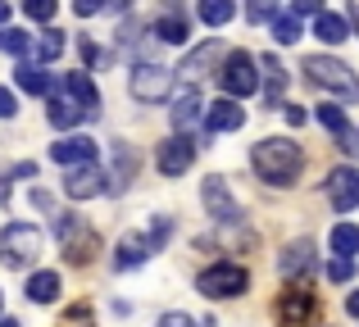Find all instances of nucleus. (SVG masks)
Segmentation results:
<instances>
[{"instance_id": "f257e3e1", "label": "nucleus", "mask_w": 359, "mask_h": 327, "mask_svg": "<svg viewBox=\"0 0 359 327\" xmlns=\"http://www.w3.org/2000/svg\"><path fill=\"white\" fill-rule=\"evenodd\" d=\"M250 168L269 186H291L300 177V168H305V155H300V146L287 141V137H264L250 151Z\"/></svg>"}, {"instance_id": "f03ea898", "label": "nucleus", "mask_w": 359, "mask_h": 327, "mask_svg": "<svg viewBox=\"0 0 359 327\" xmlns=\"http://www.w3.org/2000/svg\"><path fill=\"white\" fill-rule=\"evenodd\" d=\"M305 78L314 82L318 91H327V96H341V100H351L359 96V78L351 73V64H341V60H327V55H309L305 64Z\"/></svg>"}, {"instance_id": "7ed1b4c3", "label": "nucleus", "mask_w": 359, "mask_h": 327, "mask_svg": "<svg viewBox=\"0 0 359 327\" xmlns=\"http://www.w3.org/2000/svg\"><path fill=\"white\" fill-rule=\"evenodd\" d=\"M168 232H173V223L168 218H155V232H128V237L118 241V250H114V264L118 268H137V264H146L150 255H159V246L168 241Z\"/></svg>"}, {"instance_id": "20e7f679", "label": "nucleus", "mask_w": 359, "mask_h": 327, "mask_svg": "<svg viewBox=\"0 0 359 327\" xmlns=\"http://www.w3.org/2000/svg\"><path fill=\"white\" fill-rule=\"evenodd\" d=\"M36 255H41V232H36L32 223H9V228L0 232V259H5L9 268L36 264Z\"/></svg>"}, {"instance_id": "39448f33", "label": "nucleus", "mask_w": 359, "mask_h": 327, "mask_svg": "<svg viewBox=\"0 0 359 327\" xmlns=\"http://www.w3.org/2000/svg\"><path fill=\"white\" fill-rule=\"evenodd\" d=\"M245 286H250V273H245L241 264H214V268H205V273L196 277V291H201L205 300H232V295H241Z\"/></svg>"}, {"instance_id": "423d86ee", "label": "nucleus", "mask_w": 359, "mask_h": 327, "mask_svg": "<svg viewBox=\"0 0 359 327\" xmlns=\"http://www.w3.org/2000/svg\"><path fill=\"white\" fill-rule=\"evenodd\" d=\"M128 87H132V96L146 100V105L168 100V96H173V69H164V64H137Z\"/></svg>"}, {"instance_id": "0eeeda50", "label": "nucleus", "mask_w": 359, "mask_h": 327, "mask_svg": "<svg viewBox=\"0 0 359 327\" xmlns=\"http://www.w3.org/2000/svg\"><path fill=\"white\" fill-rule=\"evenodd\" d=\"M223 91H228L232 100H241V96H255L259 91V73H255V60L245 50H232L228 55V64H223Z\"/></svg>"}, {"instance_id": "6e6552de", "label": "nucleus", "mask_w": 359, "mask_h": 327, "mask_svg": "<svg viewBox=\"0 0 359 327\" xmlns=\"http://www.w3.org/2000/svg\"><path fill=\"white\" fill-rule=\"evenodd\" d=\"M201 200H205V209H210L214 223H228V228H232V223H241V204L232 200L228 177H219V173L205 177V182H201Z\"/></svg>"}, {"instance_id": "1a4fd4ad", "label": "nucleus", "mask_w": 359, "mask_h": 327, "mask_svg": "<svg viewBox=\"0 0 359 327\" xmlns=\"http://www.w3.org/2000/svg\"><path fill=\"white\" fill-rule=\"evenodd\" d=\"M155 164H159L164 177H182L187 168L196 164V141H191V137H168V141H159Z\"/></svg>"}, {"instance_id": "9d476101", "label": "nucleus", "mask_w": 359, "mask_h": 327, "mask_svg": "<svg viewBox=\"0 0 359 327\" xmlns=\"http://www.w3.org/2000/svg\"><path fill=\"white\" fill-rule=\"evenodd\" d=\"M105 182H109V173H100L96 164H78L64 173V195L69 200H91V195L105 191Z\"/></svg>"}, {"instance_id": "9b49d317", "label": "nucleus", "mask_w": 359, "mask_h": 327, "mask_svg": "<svg viewBox=\"0 0 359 327\" xmlns=\"http://www.w3.org/2000/svg\"><path fill=\"white\" fill-rule=\"evenodd\" d=\"M327 200H332L337 214H351L359 204V173L355 168H332L327 173Z\"/></svg>"}, {"instance_id": "f8f14e48", "label": "nucleus", "mask_w": 359, "mask_h": 327, "mask_svg": "<svg viewBox=\"0 0 359 327\" xmlns=\"http://www.w3.org/2000/svg\"><path fill=\"white\" fill-rule=\"evenodd\" d=\"M278 314L287 319V327H305V323H314V314H318L314 291H309V286H291V291L278 300Z\"/></svg>"}, {"instance_id": "ddd939ff", "label": "nucleus", "mask_w": 359, "mask_h": 327, "mask_svg": "<svg viewBox=\"0 0 359 327\" xmlns=\"http://www.w3.org/2000/svg\"><path fill=\"white\" fill-rule=\"evenodd\" d=\"M50 160H55V164H64V168L96 164V141H91V137H82V132H73V137H64V141H55V146H50Z\"/></svg>"}, {"instance_id": "4468645a", "label": "nucleus", "mask_w": 359, "mask_h": 327, "mask_svg": "<svg viewBox=\"0 0 359 327\" xmlns=\"http://www.w3.org/2000/svg\"><path fill=\"white\" fill-rule=\"evenodd\" d=\"M64 100H73L87 118L100 109V96H96V87H91L87 73H69V78H64Z\"/></svg>"}, {"instance_id": "2eb2a0df", "label": "nucleus", "mask_w": 359, "mask_h": 327, "mask_svg": "<svg viewBox=\"0 0 359 327\" xmlns=\"http://www.w3.org/2000/svg\"><path fill=\"white\" fill-rule=\"evenodd\" d=\"M205 123H210V132H237V127L245 123V109L232 96H223V100H214V105H210Z\"/></svg>"}, {"instance_id": "dca6fc26", "label": "nucleus", "mask_w": 359, "mask_h": 327, "mask_svg": "<svg viewBox=\"0 0 359 327\" xmlns=\"http://www.w3.org/2000/svg\"><path fill=\"white\" fill-rule=\"evenodd\" d=\"M150 32H155L159 41H168V46H182L187 36H191V23H187V14H177V9H168L164 18H155V23H150Z\"/></svg>"}, {"instance_id": "f3484780", "label": "nucleus", "mask_w": 359, "mask_h": 327, "mask_svg": "<svg viewBox=\"0 0 359 327\" xmlns=\"http://www.w3.org/2000/svg\"><path fill=\"white\" fill-rule=\"evenodd\" d=\"M168 118H173V127L187 137V127H196V118H201V91H191L187 87L182 96L173 100V109H168Z\"/></svg>"}, {"instance_id": "a211bd4d", "label": "nucleus", "mask_w": 359, "mask_h": 327, "mask_svg": "<svg viewBox=\"0 0 359 327\" xmlns=\"http://www.w3.org/2000/svg\"><path fill=\"white\" fill-rule=\"evenodd\" d=\"M309 264H314V246H309V241H291V246L282 250V259H278L282 277H300Z\"/></svg>"}, {"instance_id": "6ab92c4d", "label": "nucleus", "mask_w": 359, "mask_h": 327, "mask_svg": "<svg viewBox=\"0 0 359 327\" xmlns=\"http://www.w3.org/2000/svg\"><path fill=\"white\" fill-rule=\"evenodd\" d=\"M219 50H223L219 41H205V46H196V50L182 60V69H177V73H187V78H205V73H210L214 64H219Z\"/></svg>"}, {"instance_id": "aec40b11", "label": "nucleus", "mask_w": 359, "mask_h": 327, "mask_svg": "<svg viewBox=\"0 0 359 327\" xmlns=\"http://www.w3.org/2000/svg\"><path fill=\"white\" fill-rule=\"evenodd\" d=\"M55 295H60V273L41 268V273L27 277V300L32 305H55Z\"/></svg>"}, {"instance_id": "412c9836", "label": "nucleus", "mask_w": 359, "mask_h": 327, "mask_svg": "<svg viewBox=\"0 0 359 327\" xmlns=\"http://www.w3.org/2000/svg\"><path fill=\"white\" fill-rule=\"evenodd\" d=\"M314 36H318L323 46H341L346 36H351V23H346L341 14H327V9H323V14L314 18Z\"/></svg>"}, {"instance_id": "4be33fe9", "label": "nucleus", "mask_w": 359, "mask_h": 327, "mask_svg": "<svg viewBox=\"0 0 359 327\" xmlns=\"http://www.w3.org/2000/svg\"><path fill=\"white\" fill-rule=\"evenodd\" d=\"M14 82H18V91H27V96H50V78L41 73V64H18L14 69Z\"/></svg>"}, {"instance_id": "5701e85b", "label": "nucleus", "mask_w": 359, "mask_h": 327, "mask_svg": "<svg viewBox=\"0 0 359 327\" xmlns=\"http://www.w3.org/2000/svg\"><path fill=\"white\" fill-rule=\"evenodd\" d=\"M259 69H264V87H269V105L282 109V87H287V73L273 55H259Z\"/></svg>"}, {"instance_id": "b1692460", "label": "nucleus", "mask_w": 359, "mask_h": 327, "mask_svg": "<svg viewBox=\"0 0 359 327\" xmlns=\"http://www.w3.org/2000/svg\"><path fill=\"white\" fill-rule=\"evenodd\" d=\"M46 118H50L55 127H64V132H69V127H78L87 114H82L73 100H50V105H46Z\"/></svg>"}, {"instance_id": "393cba45", "label": "nucleus", "mask_w": 359, "mask_h": 327, "mask_svg": "<svg viewBox=\"0 0 359 327\" xmlns=\"http://www.w3.org/2000/svg\"><path fill=\"white\" fill-rule=\"evenodd\" d=\"M332 255H341V259L359 255V228L355 223H337L332 228Z\"/></svg>"}, {"instance_id": "a878e982", "label": "nucleus", "mask_w": 359, "mask_h": 327, "mask_svg": "<svg viewBox=\"0 0 359 327\" xmlns=\"http://www.w3.org/2000/svg\"><path fill=\"white\" fill-rule=\"evenodd\" d=\"M232 14H237V0H201V23L210 27L232 23Z\"/></svg>"}, {"instance_id": "bb28decb", "label": "nucleus", "mask_w": 359, "mask_h": 327, "mask_svg": "<svg viewBox=\"0 0 359 327\" xmlns=\"http://www.w3.org/2000/svg\"><path fill=\"white\" fill-rule=\"evenodd\" d=\"M32 46H36V64H50V60H60V55H64V32H60V27H46Z\"/></svg>"}, {"instance_id": "cd10ccee", "label": "nucleus", "mask_w": 359, "mask_h": 327, "mask_svg": "<svg viewBox=\"0 0 359 327\" xmlns=\"http://www.w3.org/2000/svg\"><path fill=\"white\" fill-rule=\"evenodd\" d=\"M114 155H118V173L109 177V191H123L128 177H132V168H137V155L128 151V141H114Z\"/></svg>"}, {"instance_id": "c85d7f7f", "label": "nucleus", "mask_w": 359, "mask_h": 327, "mask_svg": "<svg viewBox=\"0 0 359 327\" xmlns=\"http://www.w3.org/2000/svg\"><path fill=\"white\" fill-rule=\"evenodd\" d=\"M314 118H318V123L327 127V132H337V137H341V141H346V137H351V123H346V114H341V109H337V105H318V109H314Z\"/></svg>"}, {"instance_id": "c756f323", "label": "nucleus", "mask_w": 359, "mask_h": 327, "mask_svg": "<svg viewBox=\"0 0 359 327\" xmlns=\"http://www.w3.org/2000/svg\"><path fill=\"white\" fill-rule=\"evenodd\" d=\"M0 50L5 55H27L32 50V36H27L23 27H0Z\"/></svg>"}, {"instance_id": "7c9ffc66", "label": "nucleus", "mask_w": 359, "mask_h": 327, "mask_svg": "<svg viewBox=\"0 0 359 327\" xmlns=\"http://www.w3.org/2000/svg\"><path fill=\"white\" fill-rule=\"evenodd\" d=\"M273 36H278V46H296L300 41V18L296 14H278L273 18Z\"/></svg>"}, {"instance_id": "2f4dec72", "label": "nucleus", "mask_w": 359, "mask_h": 327, "mask_svg": "<svg viewBox=\"0 0 359 327\" xmlns=\"http://www.w3.org/2000/svg\"><path fill=\"white\" fill-rule=\"evenodd\" d=\"M91 255H96V237H91V232H82L78 246H64V259H69V264H87Z\"/></svg>"}, {"instance_id": "473e14b6", "label": "nucleus", "mask_w": 359, "mask_h": 327, "mask_svg": "<svg viewBox=\"0 0 359 327\" xmlns=\"http://www.w3.org/2000/svg\"><path fill=\"white\" fill-rule=\"evenodd\" d=\"M245 18L250 23H273L278 18V0H245Z\"/></svg>"}, {"instance_id": "72a5a7b5", "label": "nucleus", "mask_w": 359, "mask_h": 327, "mask_svg": "<svg viewBox=\"0 0 359 327\" xmlns=\"http://www.w3.org/2000/svg\"><path fill=\"white\" fill-rule=\"evenodd\" d=\"M23 14L32 18V23H50L55 18V0H23Z\"/></svg>"}, {"instance_id": "f704fd0d", "label": "nucleus", "mask_w": 359, "mask_h": 327, "mask_svg": "<svg viewBox=\"0 0 359 327\" xmlns=\"http://www.w3.org/2000/svg\"><path fill=\"white\" fill-rule=\"evenodd\" d=\"M327 277H332V282H351L355 264H351V259H332V264H327Z\"/></svg>"}, {"instance_id": "c9c22d12", "label": "nucleus", "mask_w": 359, "mask_h": 327, "mask_svg": "<svg viewBox=\"0 0 359 327\" xmlns=\"http://www.w3.org/2000/svg\"><path fill=\"white\" fill-rule=\"evenodd\" d=\"M64 327H91V309H87V305L69 309V314H64Z\"/></svg>"}, {"instance_id": "e433bc0d", "label": "nucleus", "mask_w": 359, "mask_h": 327, "mask_svg": "<svg viewBox=\"0 0 359 327\" xmlns=\"http://www.w3.org/2000/svg\"><path fill=\"white\" fill-rule=\"evenodd\" d=\"M291 14H296V18L300 14H314L318 18V14H323V0H291Z\"/></svg>"}, {"instance_id": "4c0bfd02", "label": "nucleus", "mask_w": 359, "mask_h": 327, "mask_svg": "<svg viewBox=\"0 0 359 327\" xmlns=\"http://www.w3.org/2000/svg\"><path fill=\"white\" fill-rule=\"evenodd\" d=\"M109 0H73V14H82V18H91V14H100Z\"/></svg>"}, {"instance_id": "58836bf2", "label": "nucleus", "mask_w": 359, "mask_h": 327, "mask_svg": "<svg viewBox=\"0 0 359 327\" xmlns=\"http://www.w3.org/2000/svg\"><path fill=\"white\" fill-rule=\"evenodd\" d=\"M18 114V100H14V91L9 87H0V118H14Z\"/></svg>"}, {"instance_id": "ea45409f", "label": "nucleus", "mask_w": 359, "mask_h": 327, "mask_svg": "<svg viewBox=\"0 0 359 327\" xmlns=\"http://www.w3.org/2000/svg\"><path fill=\"white\" fill-rule=\"evenodd\" d=\"M159 327H196V319H191V314H164Z\"/></svg>"}, {"instance_id": "a19ab883", "label": "nucleus", "mask_w": 359, "mask_h": 327, "mask_svg": "<svg viewBox=\"0 0 359 327\" xmlns=\"http://www.w3.org/2000/svg\"><path fill=\"white\" fill-rule=\"evenodd\" d=\"M282 114H287V123H291V127H300V123H305V118H309V114H305V109H300V105H282Z\"/></svg>"}, {"instance_id": "79ce46f5", "label": "nucleus", "mask_w": 359, "mask_h": 327, "mask_svg": "<svg viewBox=\"0 0 359 327\" xmlns=\"http://www.w3.org/2000/svg\"><path fill=\"white\" fill-rule=\"evenodd\" d=\"M346 309H351L355 319H359V291H351V300H346Z\"/></svg>"}, {"instance_id": "37998d69", "label": "nucleus", "mask_w": 359, "mask_h": 327, "mask_svg": "<svg viewBox=\"0 0 359 327\" xmlns=\"http://www.w3.org/2000/svg\"><path fill=\"white\" fill-rule=\"evenodd\" d=\"M5 18H9V0H0V27H5Z\"/></svg>"}, {"instance_id": "c03bdc74", "label": "nucleus", "mask_w": 359, "mask_h": 327, "mask_svg": "<svg viewBox=\"0 0 359 327\" xmlns=\"http://www.w3.org/2000/svg\"><path fill=\"white\" fill-rule=\"evenodd\" d=\"M109 5H114V9H132V0H109Z\"/></svg>"}, {"instance_id": "a18cd8bd", "label": "nucleus", "mask_w": 359, "mask_h": 327, "mask_svg": "<svg viewBox=\"0 0 359 327\" xmlns=\"http://www.w3.org/2000/svg\"><path fill=\"white\" fill-rule=\"evenodd\" d=\"M0 327H18V323H14V319H0Z\"/></svg>"}, {"instance_id": "49530a36", "label": "nucleus", "mask_w": 359, "mask_h": 327, "mask_svg": "<svg viewBox=\"0 0 359 327\" xmlns=\"http://www.w3.org/2000/svg\"><path fill=\"white\" fill-rule=\"evenodd\" d=\"M168 5H173V0H168Z\"/></svg>"}]
</instances>
